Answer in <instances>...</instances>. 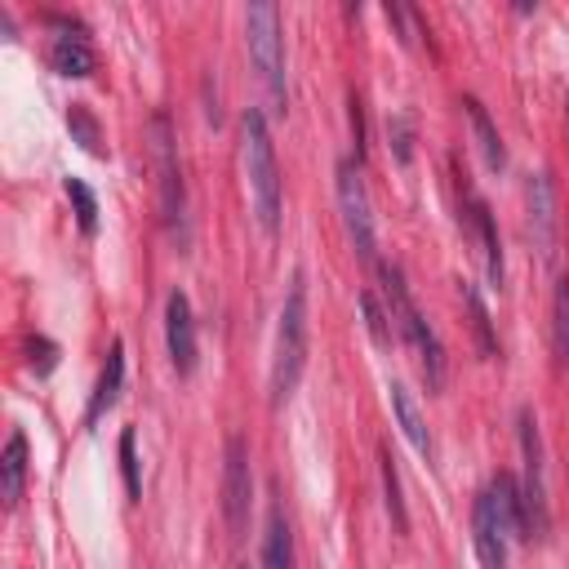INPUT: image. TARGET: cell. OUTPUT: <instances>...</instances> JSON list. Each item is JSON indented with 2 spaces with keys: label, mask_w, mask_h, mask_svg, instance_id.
I'll return each instance as SVG.
<instances>
[{
  "label": "cell",
  "mask_w": 569,
  "mask_h": 569,
  "mask_svg": "<svg viewBox=\"0 0 569 569\" xmlns=\"http://www.w3.org/2000/svg\"><path fill=\"white\" fill-rule=\"evenodd\" d=\"M67 196L76 200V222H80V231L93 236V231H98V200H93V191H89L80 178H67Z\"/></svg>",
  "instance_id": "cell-23"
},
{
  "label": "cell",
  "mask_w": 569,
  "mask_h": 569,
  "mask_svg": "<svg viewBox=\"0 0 569 569\" xmlns=\"http://www.w3.org/2000/svg\"><path fill=\"white\" fill-rule=\"evenodd\" d=\"M338 209H342V227L356 258H373V209H369V191L356 160L338 164Z\"/></svg>",
  "instance_id": "cell-8"
},
{
  "label": "cell",
  "mask_w": 569,
  "mask_h": 569,
  "mask_svg": "<svg viewBox=\"0 0 569 569\" xmlns=\"http://www.w3.org/2000/svg\"><path fill=\"white\" fill-rule=\"evenodd\" d=\"M387 133H391V142H396V160L409 164V120H405V116L387 120Z\"/></svg>",
  "instance_id": "cell-27"
},
{
  "label": "cell",
  "mask_w": 569,
  "mask_h": 569,
  "mask_svg": "<svg viewBox=\"0 0 569 569\" xmlns=\"http://www.w3.org/2000/svg\"><path fill=\"white\" fill-rule=\"evenodd\" d=\"M551 342H556V360L569 365V276L556 280V298H551Z\"/></svg>",
  "instance_id": "cell-19"
},
{
  "label": "cell",
  "mask_w": 569,
  "mask_h": 569,
  "mask_svg": "<svg viewBox=\"0 0 569 569\" xmlns=\"http://www.w3.org/2000/svg\"><path fill=\"white\" fill-rule=\"evenodd\" d=\"M22 476H27V436L9 431L4 453H0V493H4L9 507L22 498Z\"/></svg>",
  "instance_id": "cell-18"
},
{
  "label": "cell",
  "mask_w": 569,
  "mask_h": 569,
  "mask_svg": "<svg viewBox=\"0 0 569 569\" xmlns=\"http://www.w3.org/2000/svg\"><path fill=\"white\" fill-rule=\"evenodd\" d=\"M67 124H71V133H76V142L89 151V156H102V138H98V120L76 102L71 111H67Z\"/></svg>",
  "instance_id": "cell-24"
},
{
  "label": "cell",
  "mask_w": 569,
  "mask_h": 569,
  "mask_svg": "<svg viewBox=\"0 0 569 569\" xmlns=\"http://www.w3.org/2000/svg\"><path fill=\"white\" fill-rule=\"evenodd\" d=\"M520 458H525V538L542 542L551 533V507H547V467H542V431L533 409H520Z\"/></svg>",
  "instance_id": "cell-7"
},
{
  "label": "cell",
  "mask_w": 569,
  "mask_h": 569,
  "mask_svg": "<svg viewBox=\"0 0 569 569\" xmlns=\"http://www.w3.org/2000/svg\"><path fill=\"white\" fill-rule=\"evenodd\" d=\"M382 493H387V516H391L396 533H409V511L400 498V471H396V458L387 453V445H382Z\"/></svg>",
  "instance_id": "cell-20"
},
{
  "label": "cell",
  "mask_w": 569,
  "mask_h": 569,
  "mask_svg": "<svg viewBox=\"0 0 569 569\" xmlns=\"http://www.w3.org/2000/svg\"><path fill=\"white\" fill-rule=\"evenodd\" d=\"M120 382H124V342L116 338V342H111V351H107V365H102V373H98V382H93L89 409H84V422H89V427H93V422L116 405Z\"/></svg>",
  "instance_id": "cell-13"
},
{
  "label": "cell",
  "mask_w": 569,
  "mask_h": 569,
  "mask_svg": "<svg viewBox=\"0 0 569 569\" xmlns=\"http://www.w3.org/2000/svg\"><path fill=\"white\" fill-rule=\"evenodd\" d=\"M307 369V280L302 271L289 284V298L280 307L276 329V360H271V405H284Z\"/></svg>",
  "instance_id": "cell-4"
},
{
  "label": "cell",
  "mask_w": 569,
  "mask_h": 569,
  "mask_svg": "<svg viewBox=\"0 0 569 569\" xmlns=\"http://www.w3.org/2000/svg\"><path fill=\"white\" fill-rule=\"evenodd\" d=\"M462 111H467V120H471V133H476V147H480L485 164H489L493 173H502V169H507V147H502V133L493 129V120H489L485 102L467 93V98H462Z\"/></svg>",
  "instance_id": "cell-14"
},
{
  "label": "cell",
  "mask_w": 569,
  "mask_h": 569,
  "mask_svg": "<svg viewBox=\"0 0 569 569\" xmlns=\"http://www.w3.org/2000/svg\"><path fill=\"white\" fill-rule=\"evenodd\" d=\"M529 236L542 262H556V240H560V222H556V187L551 173H533L529 178Z\"/></svg>",
  "instance_id": "cell-10"
},
{
  "label": "cell",
  "mask_w": 569,
  "mask_h": 569,
  "mask_svg": "<svg viewBox=\"0 0 569 569\" xmlns=\"http://www.w3.org/2000/svg\"><path fill=\"white\" fill-rule=\"evenodd\" d=\"M467 222H471V231H476V240H480L489 284H498V289H502V276H507V267H502V240H498L493 213H489V204H485L480 196H467Z\"/></svg>",
  "instance_id": "cell-12"
},
{
  "label": "cell",
  "mask_w": 569,
  "mask_h": 569,
  "mask_svg": "<svg viewBox=\"0 0 569 569\" xmlns=\"http://www.w3.org/2000/svg\"><path fill=\"white\" fill-rule=\"evenodd\" d=\"M62 27V36H53V49H49V62H53V71L58 76H89L93 71V49H89V40L84 36H71V27L67 22H58Z\"/></svg>",
  "instance_id": "cell-15"
},
{
  "label": "cell",
  "mask_w": 569,
  "mask_h": 569,
  "mask_svg": "<svg viewBox=\"0 0 569 569\" xmlns=\"http://www.w3.org/2000/svg\"><path fill=\"white\" fill-rule=\"evenodd\" d=\"M240 133H244V173H249V196H253L258 227L267 236H276L280 231V169H276V147H271L267 116L258 107H249L244 120H240Z\"/></svg>",
  "instance_id": "cell-2"
},
{
  "label": "cell",
  "mask_w": 569,
  "mask_h": 569,
  "mask_svg": "<svg viewBox=\"0 0 569 569\" xmlns=\"http://www.w3.org/2000/svg\"><path fill=\"white\" fill-rule=\"evenodd\" d=\"M347 120H351V142H356V164L365 160V107H360V93L351 89L347 93Z\"/></svg>",
  "instance_id": "cell-26"
},
{
  "label": "cell",
  "mask_w": 569,
  "mask_h": 569,
  "mask_svg": "<svg viewBox=\"0 0 569 569\" xmlns=\"http://www.w3.org/2000/svg\"><path fill=\"white\" fill-rule=\"evenodd\" d=\"M262 565L267 569H293V529L284 520V507H267V533H262Z\"/></svg>",
  "instance_id": "cell-16"
},
{
  "label": "cell",
  "mask_w": 569,
  "mask_h": 569,
  "mask_svg": "<svg viewBox=\"0 0 569 569\" xmlns=\"http://www.w3.org/2000/svg\"><path fill=\"white\" fill-rule=\"evenodd\" d=\"M360 311H365V329L373 333V342H391V333H387V316L378 311V298L373 293H360Z\"/></svg>",
  "instance_id": "cell-25"
},
{
  "label": "cell",
  "mask_w": 569,
  "mask_h": 569,
  "mask_svg": "<svg viewBox=\"0 0 569 569\" xmlns=\"http://www.w3.org/2000/svg\"><path fill=\"white\" fill-rule=\"evenodd\" d=\"M511 533L525 538V498H520V485L507 471H498L471 511V542H476V556L485 569H507Z\"/></svg>",
  "instance_id": "cell-1"
},
{
  "label": "cell",
  "mask_w": 569,
  "mask_h": 569,
  "mask_svg": "<svg viewBox=\"0 0 569 569\" xmlns=\"http://www.w3.org/2000/svg\"><path fill=\"white\" fill-rule=\"evenodd\" d=\"M120 476H124V493L129 502L142 498V476H138V449H133V427L120 431Z\"/></svg>",
  "instance_id": "cell-22"
},
{
  "label": "cell",
  "mask_w": 569,
  "mask_h": 569,
  "mask_svg": "<svg viewBox=\"0 0 569 569\" xmlns=\"http://www.w3.org/2000/svg\"><path fill=\"white\" fill-rule=\"evenodd\" d=\"M378 276H382V298H387V316L396 320V329H400V338L418 351V365H422V378H427V387L436 391L440 382H445V347H440V338H436V329L427 325V316L413 307V298H409V284H405V276H400V267L396 262H382L378 267Z\"/></svg>",
  "instance_id": "cell-3"
},
{
  "label": "cell",
  "mask_w": 569,
  "mask_h": 569,
  "mask_svg": "<svg viewBox=\"0 0 569 569\" xmlns=\"http://www.w3.org/2000/svg\"><path fill=\"white\" fill-rule=\"evenodd\" d=\"M164 342H169V360L178 369V378H187L196 369V316L182 289H173L164 298Z\"/></svg>",
  "instance_id": "cell-11"
},
{
  "label": "cell",
  "mask_w": 569,
  "mask_h": 569,
  "mask_svg": "<svg viewBox=\"0 0 569 569\" xmlns=\"http://www.w3.org/2000/svg\"><path fill=\"white\" fill-rule=\"evenodd\" d=\"M244 44L253 67L262 71V84L271 93V107L284 111L289 102V84H284V36H280V9L276 4H249L244 9Z\"/></svg>",
  "instance_id": "cell-6"
},
{
  "label": "cell",
  "mask_w": 569,
  "mask_h": 569,
  "mask_svg": "<svg viewBox=\"0 0 569 569\" xmlns=\"http://www.w3.org/2000/svg\"><path fill=\"white\" fill-rule=\"evenodd\" d=\"M462 302H467V311H471V329H476L480 351H485V356H498V342H493V329H489V311H485L480 293H476L467 280H462Z\"/></svg>",
  "instance_id": "cell-21"
},
{
  "label": "cell",
  "mask_w": 569,
  "mask_h": 569,
  "mask_svg": "<svg viewBox=\"0 0 569 569\" xmlns=\"http://www.w3.org/2000/svg\"><path fill=\"white\" fill-rule=\"evenodd\" d=\"M249 502H253V476H249V445L244 436L227 440L222 453V520L240 538L249 529Z\"/></svg>",
  "instance_id": "cell-9"
},
{
  "label": "cell",
  "mask_w": 569,
  "mask_h": 569,
  "mask_svg": "<svg viewBox=\"0 0 569 569\" xmlns=\"http://www.w3.org/2000/svg\"><path fill=\"white\" fill-rule=\"evenodd\" d=\"M151 156H156V173H160V218L164 231L178 249L191 244V227H187V182H182V164H178V142H173V124L164 111L151 116Z\"/></svg>",
  "instance_id": "cell-5"
},
{
  "label": "cell",
  "mask_w": 569,
  "mask_h": 569,
  "mask_svg": "<svg viewBox=\"0 0 569 569\" xmlns=\"http://www.w3.org/2000/svg\"><path fill=\"white\" fill-rule=\"evenodd\" d=\"M391 409H396V418H400V431L409 436V445L431 462V453H436V440H431V431H427V422H422V413H418V405H413V396L405 391V382H391Z\"/></svg>",
  "instance_id": "cell-17"
}]
</instances>
